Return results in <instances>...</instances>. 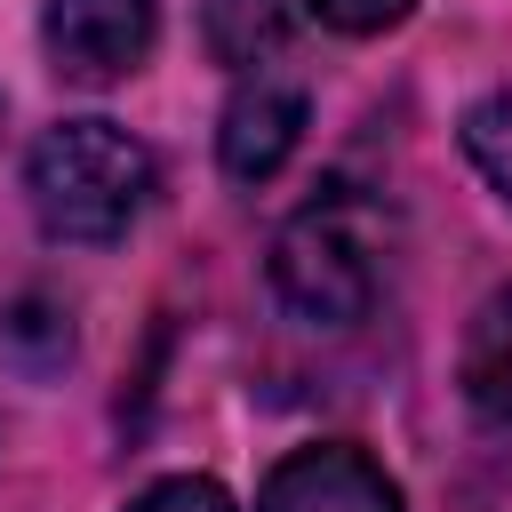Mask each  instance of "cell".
<instances>
[{
    "label": "cell",
    "instance_id": "cell-11",
    "mask_svg": "<svg viewBox=\"0 0 512 512\" xmlns=\"http://www.w3.org/2000/svg\"><path fill=\"white\" fill-rule=\"evenodd\" d=\"M408 8H416V0H312V16H320V24H336V32H352V40L392 32Z\"/></svg>",
    "mask_w": 512,
    "mask_h": 512
},
{
    "label": "cell",
    "instance_id": "cell-10",
    "mask_svg": "<svg viewBox=\"0 0 512 512\" xmlns=\"http://www.w3.org/2000/svg\"><path fill=\"white\" fill-rule=\"evenodd\" d=\"M128 512H240L216 480H200V472H176V480H152Z\"/></svg>",
    "mask_w": 512,
    "mask_h": 512
},
{
    "label": "cell",
    "instance_id": "cell-4",
    "mask_svg": "<svg viewBox=\"0 0 512 512\" xmlns=\"http://www.w3.org/2000/svg\"><path fill=\"white\" fill-rule=\"evenodd\" d=\"M256 512H408V504H400V480L376 456L320 440V448H296L264 472Z\"/></svg>",
    "mask_w": 512,
    "mask_h": 512
},
{
    "label": "cell",
    "instance_id": "cell-1",
    "mask_svg": "<svg viewBox=\"0 0 512 512\" xmlns=\"http://www.w3.org/2000/svg\"><path fill=\"white\" fill-rule=\"evenodd\" d=\"M24 192H32V216H40L48 240L104 248L144 216L152 152L120 120H56L24 160Z\"/></svg>",
    "mask_w": 512,
    "mask_h": 512
},
{
    "label": "cell",
    "instance_id": "cell-9",
    "mask_svg": "<svg viewBox=\"0 0 512 512\" xmlns=\"http://www.w3.org/2000/svg\"><path fill=\"white\" fill-rule=\"evenodd\" d=\"M464 160L512 200V96H480L464 112Z\"/></svg>",
    "mask_w": 512,
    "mask_h": 512
},
{
    "label": "cell",
    "instance_id": "cell-6",
    "mask_svg": "<svg viewBox=\"0 0 512 512\" xmlns=\"http://www.w3.org/2000/svg\"><path fill=\"white\" fill-rule=\"evenodd\" d=\"M456 384H464L472 416L512 424V288H496V296L472 312L464 352H456Z\"/></svg>",
    "mask_w": 512,
    "mask_h": 512
},
{
    "label": "cell",
    "instance_id": "cell-7",
    "mask_svg": "<svg viewBox=\"0 0 512 512\" xmlns=\"http://www.w3.org/2000/svg\"><path fill=\"white\" fill-rule=\"evenodd\" d=\"M208 56L232 72H256L264 56L288 48V0H208Z\"/></svg>",
    "mask_w": 512,
    "mask_h": 512
},
{
    "label": "cell",
    "instance_id": "cell-2",
    "mask_svg": "<svg viewBox=\"0 0 512 512\" xmlns=\"http://www.w3.org/2000/svg\"><path fill=\"white\" fill-rule=\"evenodd\" d=\"M272 296L312 328H352L376 304V240L360 232L352 200H320L280 224L272 240Z\"/></svg>",
    "mask_w": 512,
    "mask_h": 512
},
{
    "label": "cell",
    "instance_id": "cell-5",
    "mask_svg": "<svg viewBox=\"0 0 512 512\" xmlns=\"http://www.w3.org/2000/svg\"><path fill=\"white\" fill-rule=\"evenodd\" d=\"M304 144V96L288 80H240L232 104H224V128H216V160L232 184H264L288 168V152Z\"/></svg>",
    "mask_w": 512,
    "mask_h": 512
},
{
    "label": "cell",
    "instance_id": "cell-8",
    "mask_svg": "<svg viewBox=\"0 0 512 512\" xmlns=\"http://www.w3.org/2000/svg\"><path fill=\"white\" fill-rule=\"evenodd\" d=\"M0 352H8L24 376H48V368H64V360H72V328H64V312H56V304L24 296V304L0 320Z\"/></svg>",
    "mask_w": 512,
    "mask_h": 512
},
{
    "label": "cell",
    "instance_id": "cell-3",
    "mask_svg": "<svg viewBox=\"0 0 512 512\" xmlns=\"http://www.w3.org/2000/svg\"><path fill=\"white\" fill-rule=\"evenodd\" d=\"M40 40H48V64L80 88H112L128 80L152 40H160V0H48L40 16Z\"/></svg>",
    "mask_w": 512,
    "mask_h": 512
}]
</instances>
